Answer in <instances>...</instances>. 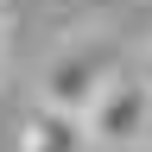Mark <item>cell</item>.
I'll list each match as a JSON object with an SVG mask.
<instances>
[{
    "instance_id": "5",
    "label": "cell",
    "mask_w": 152,
    "mask_h": 152,
    "mask_svg": "<svg viewBox=\"0 0 152 152\" xmlns=\"http://www.w3.org/2000/svg\"><path fill=\"white\" fill-rule=\"evenodd\" d=\"M146 89H152V64H146Z\"/></svg>"
},
{
    "instance_id": "3",
    "label": "cell",
    "mask_w": 152,
    "mask_h": 152,
    "mask_svg": "<svg viewBox=\"0 0 152 152\" xmlns=\"http://www.w3.org/2000/svg\"><path fill=\"white\" fill-rule=\"evenodd\" d=\"M140 146H146V152H152V114H146V140H140Z\"/></svg>"
},
{
    "instance_id": "2",
    "label": "cell",
    "mask_w": 152,
    "mask_h": 152,
    "mask_svg": "<svg viewBox=\"0 0 152 152\" xmlns=\"http://www.w3.org/2000/svg\"><path fill=\"white\" fill-rule=\"evenodd\" d=\"M19 152H95V140H89V121H83V114L38 102L26 114V127H19Z\"/></svg>"
},
{
    "instance_id": "1",
    "label": "cell",
    "mask_w": 152,
    "mask_h": 152,
    "mask_svg": "<svg viewBox=\"0 0 152 152\" xmlns=\"http://www.w3.org/2000/svg\"><path fill=\"white\" fill-rule=\"evenodd\" d=\"M146 114H152V89L140 83V76H127V70H114V83L95 95V108L83 114L89 121V140L95 146H140L146 140Z\"/></svg>"
},
{
    "instance_id": "4",
    "label": "cell",
    "mask_w": 152,
    "mask_h": 152,
    "mask_svg": "<svg viewBox=\"0 0 152 152\" xmlns=\"http://www.w3.org/2000/svg\"><path fill=\"white\" fill-rule=\"evenodd\" d=\"M0 57H7V19H0Z\"/></svg>"
}]
</instances>
